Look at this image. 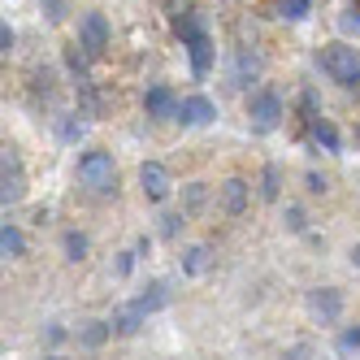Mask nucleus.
Listing matches in <instances>:
<instances>
[{
	"instance_id": "obj_21",
	"label": "nucleus",
	"mask_w": 360,
	"mask_h": 360,
	"mask_svg": "<svg viewBox=\"0 0 360 360\" xmlns=\"http://www.w3.org/2000/svg\"><path fill=\"white\" fill-rule=\"evenodd\" d=\"M339 27H343V31H356V35H360V13H356V9H352V13H343V18H339Z\"/></svg>"
},
{
	"instance_id": "obj_14",
	"label": "nucleus",
	"mask_w": 360,
	"mask_h": 360,
	"mask_svg": "<svg viewBox=\"0 0 360 360\" xmlns=\"http://www.w3.org/2000/svg\"><path fill=\"white\" fill-rule=\"evenodd\" d=\"M109 334H113V326H105V321H91V326L79 334V343H83V347H100V343L109 339Z\"/></svg>"
},
{
	"instance_id": "obj_24",
	"label": "nucleus",
	"mask_w": 360,
	"mask_h": 360,
	"mask_svg": "<svg viewBox=\"0 0 360 360\" xmlns=\"http://www.w3.org/2000/svg\"><path fill=\"white\" fill-rule=\"evenodd\" d=\"M48 360H61V356H48Z\"/></svg>"
},
{
	"instance_id": "obj_7",
	"label": "nucleus",
	"mask_w": 360,
	"mask_h": 360,
	"mask_svg": "<svg viewBox=\"0 0 360 360\" xmlns=\"http://www.w3.org/2000/svg\"><path fill=\"white\" fill-rule=\"evenodd\" d=\"M308 308H313V317H321V321H339L343 300H339V291H313L308 295Z\"/></svg>"
},
{
	"instance_id": "obj_13",
	"label": "nucleus",
	"mask_w": 360,
	"mask_h": 360,
	"mask_svg": "<svg viewBox=\"0 0 360 360\" xmlns=\"http://www.w3.org/2000/svg\"><path fill=\"white\" fill-rule=\"evenodd\" d=\"M22 248H27V239H22V230L5 221V230H0V252H5V256H22Z\"/></svg>"
},
{
	"instance_id": "obj_4",
	"label": "nucleus",
	"mask_w": 360,
	"mask_h": 360,
	"mask_svg": "<svg viewBox=\"0 0 360 360\" xmlns=\"http://www.w3.org/2000/svg\"><path fill=\"white\" fill-rule=\"evenodd\" d=\"M178 31L187 35V44H191V65H195V74H209V65H213V53H209V35H204L200 27H195V18H183L178 22Z\"/></svg>"
},
{
	"instance_id": "obj_2",
	"label": "nucleus",
	"mask_w": 360,
	"mask_h": 360,
	"mask_svg": "<svg viewBox=\"0 0 360 360\" xmlns=\"http://www.w3.org/2000/svg\"><path fill=\"white\" fill-rule=\"evenodd\" d=\"M321 70L330 74L334 83H343V87H356V83H360V61H356V48H347V44H330L326 53H321Z\"/></svg>"
},
{
	"instance_id": "obj_10",
	"label": "nucleus",
	"mask_w": 360,
	"mask_h": 360,
	"mask_svg": "<svg viewBox=\"0 0 360 360\" xmlns=\"http://www.w3.org/2000/svg\"><path fill=\"white\" fill-rule=\"evenodd\" d=\"M178 113H183V122H191V126H204V122H213V100H204V96H187Z\"/></svg>"
},
{
	"instance_id": "obj_22",
	"label": "nucleus",
	"mask_w": 360,
	"mask_h": 360,
	"mask_svg": "<svg viewBox=\"0 0 360 360\" xmlns=\"http://www.w3.org/2000/svg\"><path fill=\"white\" fill-rule=\"evenodd\" d=\"M339 347H343V352H352V347H360V330H347V334H343V339H339Z\"/></svg>"
},
{
	"instance_id": "obj_17",
	"label": "nucleus",
	"mask_w": 360,
	"mask_h": 360,
	"mask_svg": "<svg viewBox=\"0 0 360 360\" xmlns=\"http://www.w3.org/2000/svg\"><path fill=\"white\" fill-rule=\"evenodd\" d=\"M261 195H265V200H278V169H274V165L265 169V187H261Z\"/></svg>"
},
{
	"instance_id": "obj_3",
	"label": "nucleus",
	"mask_w": 360,
	"mask_h": 360,
	"mask_svg": "<svg viewBox=\"0 0 360 360\" xmlns=\"http://www.w3.org/2000/svg\"><path fill=\"white\" fill-rule=\"evenodd\" d=\"M22 191H27V178H22V161H18V152L5 148V157H0V200L13 204L22 200Z\"/></svg>"
},
{
	"instance_id": "obj_18",
	"label": "nucleus",
	"mask_w": 360,
	"mask_h": 360,
	"mask_svg": "<svg viewBox=\"0 0 360 360\" xmlns=\"http://www.w3.org/2000/svg\"><path fill=\"white\" fill-rule=\"evenodd\" d=\"M317 139H321L326 148H339V131H334V126H326V122H317Z\"/></svg>"
},
{
	"instance_id": "obj_15",
	"label": "nucleus",
	"mask_w": 360,
	"mask_h": 360,
	"mask_svg": "<svg viewBox=\"0 0 360 360\" xmlns=\"http://www.w3.org/2000/svg\"><path fill=\"white\" fill-rule=\"evenodd\" d=\"M209 265H213V252L209 248H191L187 252V274H204Z\"/></svg>"
},
{
	"instance_id": "obj_9",
	"label": "nucleus",
	"mask_w": 360,
	"mask_h": 360,
	"mask_svg": "<svg viewBox=\"0 0 360 360\" xmlns=\"http://www.w3.org/2000/svg\"><path fill=\"white\" fill-rule=\"evenodd\" d=\"M143 317H148V308L135 300V304H126V308H117L113 313V334H135L139 326H143Z\"/></svg>"
},
{
	"instance_id": "obj_19",
	"label": "nucleus",
	"mask_w": 360,
	"mask_h": 360,
	"mask_svg": "<svg viewBox=\"0 0 360 360\" xmlns=\"http://www.w3.org/2000/svg\"><path fill=\"white\" fill-rule=\"evenodd\" d=\"M65 252L74 256V261H79V256L87 252V239H83V235H65Z\"/></svg>"
},
{
	"instance_id": "obj_8",
	"label": "nucleus",
	"mask_w": 360,
	"mask_h": 360,
	"mask_svg": "<svg viewBox=\"0 0 360 360\" xmlns=\"http://www.w3.org/2000/svg\"><path fill=\"white\" fill-rule=\"evenodd\" d=\"M105 44H109V22L100 13H87L83 18V48H87V53H100Z\"/></svg>"
},
{
	"instance_id": "obj_16",
	"label": "nucleus",
	"mask_w": 360,
	"mask_h": 360,
	"mask_svg": "<svg viewBox=\"0 0 360 360\" xmlns=\"http://www.w3.org/2000/svg\"><path fill=\"white\" fill-rule=\"evenodd\" d=\"M308 5H313V0H282V18H291V22H300V18L308 13Z\"/></svg>"
},
{
	"instance_id": "obj_11",
	"label": "nucleus",
	"mask_w": 360,
	"mask_h": 360,
	"mask_svg": "<svg viewBox=\"0 0 360 360\" xmlns=\"http://www.w3.org/2000/svg\"><path fill=\"white\" fill-rule=\"evenodd\" d=\"M221 204H226V213H243L248 209V183L243 178H230L221 187Z\"/></svg>"
},
{
	"instance_id": "obj_23",
	"label": "nucleus",
	"mask_w": 360,
	"mask_h": 360,
	"mask_svg": "<svg viewBox=\"0 0 360 360\" xmlns=\"http://www.w3.org/2000/svg\"><path fill=\"white\" fill-rule=\"evenodd\" d=\"M352 261H356V265H360V248H356V252H352Z\"/></svg>"
},
{
	"instance_id": "obj_6",
	"label": "nucleus",
	"mask_w": 360,
	"mask_h": 360,
	"mask_svg": "<svg viewBox=\"0 0 360 360\" xmlns=\"http://www.w3.org/2000/svg\"><path fill=\"white\" fill-rule=\"evenodd\" d=\"M139 187H143L148 200H165V195H169V169H165L161 161H148V165L139 169Z\"/></svg>"
},
{
	"instance_id": "obj_5",
	"label": "nucleus",
	"mask_w": 360,
	"mask_h": 360,
	"mask_svg": "<svg viewBox=\"0 0 360 360\" xmlns=\"http://www.w3.org/2000/svg\"><path fill=\"white\" fill-rule=\"evenodd\" d=\"M278 117H282V100L274 91H256L252 96V126L265 135V131H274V126H278Z\"/></svg>"
},
{
	"instance_id": "obj_20",
	"label": "nucleus",
	"mask_w": 360,
	"mask_h": 360,
	"mask_svg": "<svg viewBox=\"0 0 360 360\" xmlns=\"http://www.w3.org/2000/svg\"><path fill=\"white\" fill-rule=\"evenodd\" d=\"M248 74H256V57H239V83H248Z\"/></svg>"
},
{
	"instance_id": "obj_12",
	"label": "nucleus",
	"mask_w": 360,
	"mask_h": 360,
	"mask_svg": "<svg viewBox=\"0 0 360 360\" xmlns=\"http://www.w3.org/2000/svg\"><path fill=\"white\" fill-rule=\"evenodd\" d=\"M183 105H174V96L165 91V87H157V91H148V113L152 117H174Z\"/></svg>"
},
{
	"instance_id": "obj_1",
	"label": "nucleus",
	"mask_w": 360,
	"mask_h": 360,
	"mask_svg": "<svg viewBox=\"0 0 360 360\" xmlns=\"http://www.w3.org/2000/svg\"><path fill=\"white\" fill-rule=\"evenodd\" d=\"M79 178L83 187L96 191V195H109L117 187V169H113V157L109 152H87V157L79 161Z\"/></svg>"
}]
</instances>
